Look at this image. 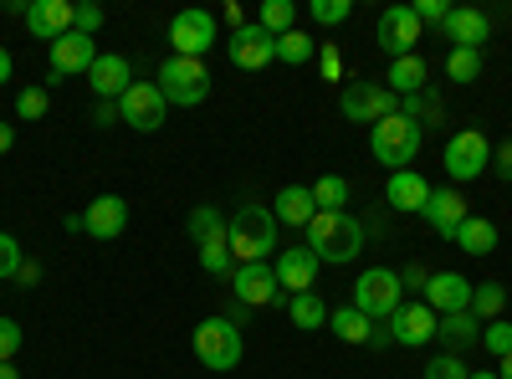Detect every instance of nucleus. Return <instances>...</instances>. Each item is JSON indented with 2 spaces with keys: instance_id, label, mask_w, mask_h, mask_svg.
Returning a JSON list of instances; mask_svg holds the SVG:
<instances>
[{
  "instance_id": "8",
  "label": "nucleus",
  "mask_w": 512,
  "mask_h": 379,
  "mask_svg": "<svg viewBox=\"0 0 512 379\" xmlns=\"http://www.w3.org/2000/svg\"><path fill=\"white\" fill-rule=\"evenodd\" d=\"M169 47H175V57H205L210 47H216V16L200 11V6H185L175 11V21H169Z\"/></svg>"
},
{
  "instance_id": "13",
  "label": "nucleus",
  "mask_w": 512,
  "mask_h": 379,
  "mask_svg": "<svg viewBox=\"0 0 512 379\" xmlns=\"http://www.w3.org/2000/svg\"><path fill=\"white\" fill-rule=\"evenodd\" d=\"M231 287H236L241 308H272V303H287V292L277 287L272 262H246V267H236V272H231Z\"/></svg>"
},
{
  "instance_id": "51",
  "label": "nucleus",
  "mask_w": 512,
  "mask_h": 379,
  "mask_svg": "<svg viewBox=\"0 0 512 379\" xmlns=\"http://www.w3.org/2000/svg\"><path fill=\"white\" fill-rule=\"evenodd\" d=\"M11 144H16V123H0V154H11Z\"/></svg>"
},
{
  "instance_id": "52",
  "label": "nucleus",
  "mask_w": 512,
  "mask_h": 379,
  "mask_svg": "<svg viewBox=\"0 0 512 379\" xmlns=\"http://www.w3.org/2000/svg\"><path fill=\"white\" fill-rule=\"evenodd\" d=\"M390 344H395V339H390V328H379V323H374V339H369V349H390Z\"/></svg>"
},
{
  "instance_id": "9",
  "label": "nucleus",
  "mask_w": 512,
  "mask_h": 379,
  "mask_svg": "<svg viewBox=\"0 0 512 379\" xmlns=\"http://www.w3.org/2000/svg\"><path fill=\"white\" fill-rule=\"evenodd\" d=\"M118 118L128 123V129H139V134H159L164 118H169V103L159 93V82H134V88L118 98Z\"/></svg>"
},
{
  "instance_id": "37",
  "label": "nucleus",
  "mask_w": 512,
  "mask_h": 379,
  "mask_svg": "<svg viewBox=\"0 0 512 379\" xmlns=\"http://www.w3.org/2000/svg\"><path fill=\"white\" fill-rule=\"evenodd\" d=\"M446 77H451V82H477V77H482V52H461V47H456V52L446 57Z\"/></svg>"
},
{
  "instance_id": "56",
  "label": "nucleus",
  "mask_w": 512,
  "mask_h": 379,
  "mask_svg": "<svg viewBox=\"0 0 512 379\" xmlns=\"http://www.w3.org/2000/svg\"><path fill=\"white\" fill-rule=\"evenodd\" d=\"M472 379H497V374H492V369H477V374H472Z\"/></svg>"
},
{
  "instance_id": "24",
  "label": "nucleus",
  "mask_w": 512,
  "mask_h": 379,
  "mask_svg": "<svg viewBox=\"0 0 512 379\" xmlns=\"http://www.w3.org/2000/svg\"><path fill=\"white\" fill-rule=\"evenodd\" d=\"M272 216H277V226H303L308 231V221L318 216L313 185H282L277 200H272Z\"/></svg>"
},
{
  "instance_id": "45",
  "label": "nucleus",
  "mask_w": 512,
  "mask_h": 379,
  "mask_svg": "<svg viewBox=\"0 0 512 379\" xmlns=\"http://www.w3.org/2000/svg\"><path fill=\"white\" fill-rule=\"evenodd\" d=\"M16 349H21V323L0 318V359H16Z\"/></svg>"
},
{
  "instance_id": "19",
  "label": "nucleus",
  "mask_w": 512,
  "mask_h": 379,
  "mask_svg": "<svg viewBox=\"0 0 512 379\" xmlns=\"http://www.w3.org/2000/svg\"><path fill=\"white\" fill-rule=\"evenodd\" d=\"M88 77H93V93L103 103H118L128 88H134V67H128V57H118V52H98Z\"/></svg>"
},
{
  "instance_id": "40",
  "label": "nucleus",
  "mask_w": 512,
  "mask_h": 379,
  "mask_svg": "<svg viewBox=\"0 0 512 379\" xmlns=\"http://www.w3.org/2000/svg\"><path fill=\"white\" fill-rule=\"evenodd\" d=\"M308 11H313L318 26H344V21L354 16V0H313Z\"/></svg>"
},
{
  "instance_id": "18",
  "label": "nucleus",
  "mask_w": 512,
  "mask_h": 379,
  "mask_svg": "<svg viewBox=\"0 0 512 379\" xmlns=\"http://www.w3.org/2000/svg\"><path fill=\"white\" fill-rule=\"evenodd\" d=\"M93 62H98V52H93V36L67 31L62 41H52V82L77 77V72H93Z\"/></svg>"
},
{
  "instance_id": "49",
  "label": "nucleus",
  "mask_w": 512,
  "mask_h": 379,
  "mask_svg": "<svg viewBox=\"0 0 512 379\" xmlns=\"http://www.w3.org/2000/svg\"><path fill=\"white\" fill-rule=\"evenodd\" d=\"M425 282H431V272H425V267H405L400 272V287H420L425 292Z\"/></svg>"
},
{
  "instance_id": "27",
  "label": "nucleus",
  "mask_w": 512,
  "mask_h": 379,
  "mask_svg": "<svg viewBox=\"0 0 512 379\" xmlns=\"http://www.w3.org/2000/svg\"><path fill=\"white\" fill-rule=\"evenodd\" d=\"M456 246L472 251V257H487V251H497V226L487 216H466L461 231H456Z\"/></svg>"
},
{
  "instance_id": "46",
  "label": "nucleus",
  "mask_w": 512,
  "mask_h": 379,
  "mask_svg": "<svg viewBox=\"0 0 512 379\" xmlns=\"http://www.w3.org/2000/svg\"><path fill=\"white\" fill-rule=\"evenodd\" d=\"M318 67H323V77H328V82H338V72H344V57H338L333 41H323V47H318Z\"/></svg>"
},
{
  "instance_id": "55",
  "label": "nucleus",
  "mask_w": 512,
  "mask_h": 379,
  "mask_svg": "<svg viewBox=\"0 0 512 379\" xmlns=\"http://www.w3.org/2000/svg\"><path fill=\"white\" fill-rule=\"evenodd\" d=\"M0 379H21V369H16L11 359H0Z\"/></svg>"
},
{
  "instance_id": "26",
  "label": "nucleus",
  "mask_w": 512,
  "mask_h": 379,
  "mask_svg": "<svg viewBox=\"0 0 512 379\" xmlns=\"http://www.w3.org/2000/svg\"><path fill=\"white\" fill-rule=\"evenodd\" d=\"M436 339H446L451 354H466L472 344H482V323H477L472 313H446V318L436 323Z\"/></svg>"
},
{
  "instance_id": "22",
  "label": "nucleus",
  "mask_w": 512,
  "mask_h": 379,
  "mask_svg": "<svg viewBox=\"0 0 512 379\" xmlns=\"http://www.w3.org/2000/svg\"><path fill=\"white\" fill-rule=\"evenodd\" d=\"M384 200H390V210H400V216H420L425 200H431V180L415 175V170H395L390 185H384Z\"/></svg>"
},
{
  "instance_id": "3",
  "label": "nucleus",
  "mask_w": 512,
  "mask_h": 379,
  "mask_svg": "<svg viewBox=\"0 0 512 379\" xmlns=\"http://www.w3.org/2000/svg\"><path fill=\"white\" fill-rule=\"evenodd\" d=\"M154 82H159L164 103H175V108H200L210 98V72L195 57H175V52H169Z\"/></svg>"
},
{
  "instance_id": "12",
  "label": "nucleus",
  "mask_w": 512,
  "mask_h": 379,
  "mask_svg": "<svg viewBox=\"0 0 512 379\" xmlns=\"http://www.w3.org/2000/svg\"><path fill=\"white\" fill-rule=\"evenodd\" d=\"M420 31H425V26L415 21V11H410V6H384V11H379V26H374L379 47L390 52L395 62H400V57H415Z\"/></svg>"
},
{
  "instance_id": "1",
  "label": "nucleus",
  "mask_w": 512,
  "mask_h": 379,
  "mask_svg": "<svg viewBox=\"0 0 512 379\" xmlns=\"http://www.w3.org/2000/svg\"><path fill=\"white\" fill-rule=\"evenodd\" d=\"M303 246L328 267H349L364 251V226L349 216V210H318V216L308 221V231H303Z\"/></svg>"
},
{
  "instance_id": "39",
  "label": "nucleus",
  "mask_w": 512,
  "mask_h": 379,
  "mask_svg": "<svg viewBox=\"0 0 512 379\" xmlns=\"http://www.w3.org/2000/svg\"><path fill=\"white\" fill-rule=\"evenodd\" d=\"M420 379H472V369L461 364V354H436L431 364L420 369Z\"/></svg>"
},
{
  "instance_id": "34",
  "label": "nucleus",
  "mask_w": 512,
  "mask_h": 379,
  "mask_svg": "<svg viewBox=\"0 0 512 379\" xmlns=\"http://www.w3.org/2000/svg\"><path fill=\"white\" fill-rule=\"evenodd\" d=\"M400 118H410V123H420V129H425V123H441L446 108H441V98H436L431 88H425V93H415V98L400 103Z\"/></svg>"
},
{
  "instance_id": "36",
  "label": "nucleus",
  "mask_w": 512,
  "mask_h": 379,
  "mask_svg": "<svg viewBox=\"0 0 512 379\" xmlns=\"http://www.w3.org/2000/svg\"><path fill=\"white\" fill-rule=\"evenodd\" d=\"M313 200H318V210H344L349 205V180L344 175H323L313 185Z\"/></svg>"
},
{
  "instance_id": "50",
  "label": "nucleus",
  "mask_w": 512,
  "mask_h": 379,
  "mask_svg": "<svg viewBox=\"0 0 512 379\" xmlns=\"http://www.w3.org/2000/svg\"><path fill=\"white\" fill-rule=\"evenodd\" d=\"M16 282H21V287H36V282H41V267H36V262H21Z\"/></svg>"
},
{
  "instance_id": "42",
  "label": "nucleus",
  "mask_w": 512,
  "mask_h": 379,
  "mask_svg": "<svg viewBox=\"0 0 512 379\" xmlns=\"http://www.w3.org/2000/svg\"><path fill=\"white\" fill-rule=\"evenodd\" d=\"M47 103H52V98H47V88H21V93H16V118H26V123H31V118L47 113Z\"/></svg>"
},
{
  "instance_id": "35",
  "label": "nucleus",
  "mask_w": 512,
  "mask_h": 379,
  "mask_svg": "<svg viewBox=\"0 0 512 379\" xmlns=\"http://www.w3.org/2000/svg\"><path fill=\"white\" fill-rule=\"evenodd\" d=\"M200 267H205L210 277H231V272H236L231 241H226V236H221V241H205V246H200Z\"/></svg>"
},
{
  "instance_id": "14",
  "label": "nucleus",
  "mask_w": 512,
  "mask_h": 379,
  "mask_svg": "<svg viewBox=\"0 0 512 379\" xmlns=\"http://www.w3.org/2000/svg\"><path fill=\"white\" fill-rule=\"evenodd\" d=\"M436 323H441V318L425 308V303H400L384 328H390V339H395L400 349H420V344L436 339Z\"/></svg>"
},
{
  "instance_id": "54",
  "label": "nucleus",
  "mask_w": 512,
  "mask_h": 379,
  "mask_svg": "<svg viewBox=\"0 0 512 379\" xmlns=\"http://www.w3.org/2000/svg\"><path fill=\"white\" fill-rule=\"evenodd\" d=\"M492 374H497V379H512V354H502V359H497V369H492Z\"/></svg>"
},
{
  "instance_id": "6",
  "label": "nucleus",
  "mask_w": 512,
  "mask_h": 379,
  "mask_svg": "<svg viewBox=\"0 0 512 379\" xmlns=\"http://www.w3.org/2000/svg\"><path fill=\"white\" fill-rule=\"evenodd\" d=\"M400 303H405V287H400V272H390V267H369L354 282V308L374 323H390V313Z\"/></svg>"
},
{
  "instance_id": "11",
  "label": "nucleus",
  "mask_w": 512,
  "mask_h": 379,
  "mask_svg": "<svg viewBox=\"0 0 512 379\" xmlns=\"http://www.w3.org/2000/svg\"><path fill=\"white\" fill-rule=\"evenodd\" d=\"M226 57H231V67H241V72H262V67L277 62V36H267L256 21H246L241 31L226 36Z\"/></svg>"
},
{
  "instance_id": "53",
  "label": "nucleus",
  "mask_w": 512,
  "mask_h": 379,
  "mask_svg": "<svg viewBox=\"0 0 512 379\" xmlns=\"http://www.w3.org/2000/svg\"><path fill=\"white\" fill-rule=\"evenodd\" d=\"M6 82H11V52L0 47V88H6Z\"/></svg>"
},
{
  "instance_id": "30",
  "label": "nucleus",
  "mask_w": 512,
  "mask_h": 379,
  "mask_svg": "<svg viewBox=\"0 0 512 379\" xmlns=\"http://www.w3.org/2000/svg\"><path fill=\"white\" fill-rule=\"evenodd\" d=\"M502 308H507V287L502 282H482V287H472V313L477 323H492V318H502Z\"/></svg>"
},
{
  "instance_id": "2",
  "label": "nucleus",
  "mask_w": 512,
  "mask_h": 379,
  "mask_svg": "<svg viewBox=\"0 0 512 379\" xmlns=\"http://www.w3.org/2000/svg\"><path fill=\"white\" fill-rule=\"evenodd\" d=\"M226 241H231L236 267L272 262V251H277V216H272L267 205H241L236 216L226 221Z\"/></svg>"
},
{
  "instance_id": "20",
  "label": "nucleus",
  "mask_w": 512,
  "mask_h": 379,
  "mask_svg": "<svg viewBox=\"0 0 512 379\" xmlns=\"http://www.w3.org/2000/svg\"><path fill=\"white\" fill-rule=\"evenodd\" d=\"M446 41H451V52L461 47V52H482V41L492 36V21L482 16V11H466V6H451V16H446Z\"/></svg>"
},
{
  "instance_id": "10",
  "label": "nucleus",
  "mask_w": 512,
  "mask_h": 379,
  "mask_svg": "<svg viewBox=\"0 0 512 379\" xmlns=\"http://www.w3.org/2000/svg\"><path fill=\"white\" fill-rule=\"evenodd\" d=\"M492 170V144L477 134V129H461V134H451L446 139V175L451 180H477V175H487Z\"/></svg>"
},
{
  "instance_id": "43",
  "label": "nucleus",
  "mask_w": 512,
  "mask_h": 379,
  "mask_svg": "<svg viewBox=\"0 0 512 379\" xmlns=\"http://www.w3.org/2000/svg\"><path fill=\"white\" fill-rule=\"evenodd\" d=\"M98 26H103V6H72V31L98 36Z\"/></svg>"
},
{
  "instance_id": "44",
  "label": "nucleus",
  "mask_w": 512,
  "mask_h": 379,
  "mask_svg": "<svg viewBox=\"0 0 512 379\" xmlns=\"http://www.w3.org/2000/svg\"><path fill=\"white\" fill-rule=\"evenodd\" d=\"M410 11H415L420 26H446V16H451L446 0H420V6H410Z\"/></svg>"
},
{
  "instance_id": "16",
  "label": "nucleus",
  "mask_w": 512,
  "mask_h": 379,
  "mask_svg": "<svg viewBox=\"0 0 512 379\" xmlns=\"http://www.w3.org/2000/svg\"><path fill=\"white\" fill-rule=\"evenodd\" d=\"M425 308H431L436 318L446 313H466L472 308V282H466L461 272H431V282H425Z\"/></svg>"
},
{
  "instance_id": "29",
  "label": "nucleus",
  "mask_w": 512,
  "mask_h": 379,
  "mask_svg": "<svg viewBox=\"0 0 512 379\" xmlns=\"http://www.w3.org/2000/svg\"><path fill=\"white\" fill-rule=\"evenodd\" d=\"M287 318H292V328L313 333V328L328 323V303L318 298V292H297V298H287Z\"/></svg>"
},
{
  "instance_id": "21",
  "label": "nucleus",
  "mask_w": 512,
  "mask_h": 379,
  "mask_svg": "<svg viewBox=\"0 0 512 379\" xmlns=\"http://www.w3.org/2000/svg\"><path fill=\"white\" fill-rule=\"evenodd\" d=\"M26 26L41 41H62L72 31V0H31V6H26Z\"/></svg>"
},
{
  "instance_id": "38",
  "label": "nucleus",
  "mask_w": 512,
  "mask_h": 379,
  "mask_svg": "<svg viewBox=\"0 0 512 379\" xmlns=\"http://www.w3.org/2000/svg\"><path fill=\"white\" fill-rule=\"evenodd\" d=\"M482 349H487L492 359L512 354V323H507V318H492V323H482Z\"/></svg>"
},
{
  "instance_id": "33",
  "label": "nucleus",
  "mask_w": 512,
  "mask_h": 379,
  "mask_svg": "<svg viewBox=\"0 0 512 379\" xmlns=\"http://www.w3.org/2000/svg\"><path fill=\"white\" fill-rule=\"evenodd\" d=\"M256 26H262L267 36H282V31L297 26V6H292V0H267V6L256 11Z\"/></svg>"
},
{
  "instance_id": "15",
  "label": "nucleus",
  "mask_w": 512,
  "mask_h": 379,
  "mask_svg": "<svg viewBox=\"0 0 512 379\" xmlns=\"http://www.w3.org/2000/svg\"><path fill=\"white\" fill-rule=\"evenodd\" d=\"M318 257H313V251L308 246H282L277 251V262H272V272H277V287L282 292H292V298H297V292H313V282H318Z\"/></svg>"
},
{
  "instance_id": "47",
  "label": "nucleus",
  "mask_w": 512,
  "mask_h": 379,
  "mask_svg": "<svg viewBox=\"0 0 512 379\" xmlns=\"http://www.w3.org/2000/svg\"><path fill=\"white\" fill-rule=\"evenodd\" d=\"M492 175L512 185V139H502V144L492 149Z\"/></svg>"
},
{
  "instance_id": "5",
  "label": "nucleus",
  "mask_w": 512,
  "mask_h": 379,
  "mask_svg": "<svg viewBox=\"0 0 512 379\" xmlns=\"http://www.w3.org/2000/svg\"><path fill=\"white\" fill-rule=\"evenodd\" d=\"M241 354H246V344H241V328H236L231 318H205V323L195 328V359H200L205 369L226 374V369L241 364Z\"/></svg>"
},
{
  "instance_id": "32",
  "label": "nucleus",
  "mask_w": 512,
  "mask_h": 379,
  "mask_svg": "<svg viewBox=\"0 0 512 379\" xmlns=\"http://www.w3.org/2000/svg\"><path fill=\"white\" fill-rule=\"evenodd\" d=\"M313 52H318V41H313L308 31H297V26L277 36V62H287V67H303Z\"/></svg>"
},
{
  "instance_id": "31",
  "label": "nucleus",
  "mask_w": 512,
  "mask_h": 379,
  "mask_svg": "<svg viewBox=\"0 0 512 379\" xmlns=\"http://www.w3.org/2000/svg\"><path fill=\"white\" fill-rule=\"evenodd\" d=\"M185 231H190L200 246H205V241H221V236H226V216H221L216 205H195L190 221H185Z\"/></svg>"
},
{
  "instance_id": "4",
  "label": "nucleus",
  "mask_w": 512,
  "mask_h": 379,
  "mask_svg": "<svg viewBox=\"0 0 512 379\" xmlns=\"http://www.w3.org/2000/svg\"><path fill=\"white\" fill-rule=\"evenodd\" d=\"M369 149H374L379 164H390V175H395V170H410L415 154H420V123H410V118H400V113L379 118L374 129H369Z\"/></svg>"
},
{
  "instance_id": "28",
  "label": "nucleus",
  "mask_w": 512,
  "mask_h": 379,
  "mask_svg": "<svg viewBox=\"0 0 512 379\" xmlns=\"http://www.w3.org/2000/svg\"><path fill=\"white\" fill-rule=\"evenodd\" d=\"M328 328H333L344 344H369V339H374V318H364L354 303L338 308V313H328Z\"/></svg>"
},
{
  "instance_id": "41",
  "label": "nucleus",
  "mask_w": 512,
  "mask_h": 379,
  "mask_svg": "<svg viewBox=\"0 0 512 379\" xmlns=\"http://www.w3.org/2000/svg\"><path fill=\"white\" fill-rule=\"evenodd\" d=\"M21 241L11 236V231H0V282H16V272H21Z\"/></svg>"
},
{
  "instance_id": "25",
  "label": "nucleus",
  "mask_w": 512,
  "mask_h": 379,
  "mask_svg": "<svg viewBox=\"0 0 512 379\" xmlns=\"http://www.w3.org/2000/svg\"><path fill=\"white\" fill-rule=\"evenodd\" d=\"M425 77H431V67H425V57L415 52V57L390 62V72H384V88H390L395 98H415V93H425Z\"/></svg>"
},
{
  "instance_id": "7",
  "label": "nucleus",
  "mask_w": 512,
  "mask_h": 379,
  "mask_svg": "<svg viewBox=\"0 0 512 379\" xmlns=\"http://www.w3.org/2000/svg\"><path fill=\"white\" fill-rule=\"evenodd\" d=\"M338 113H344L349 123H369L374 129L379 118L400 113V98L390 88H379V82H349V88L338 93Z\"/></svg>"
},
{
  "instance_id": "17",
  "label": "nucleus",
  "mask_w": 512,
  "mask_h": 379,
  "mask_svg": "<svg viewBox=\"0 0 512 379\" xmlns=\"http://www.w3.org/2000/svg\"><path fill=\"white\" fill-rule=\"evenodd\" d=\"M82 231L98 241H118L128 231V200L123 195H98L88 210H82Z\"/></svg>"
},
{
  "instance_id": "23",
  "label": "nucleus",
  "mask_w": 512,
  "mask_h": 379,
  "mask_svg": "<svg viewBox=\"0 0 512 379\" xmlns=\"http://www.w3.org/2000/svg\"><path fill=\"white\" fill-rule=\"evenodd\" d=\"M420 216L431 221L436 236L456 241V231H461V221H466V200H461V190H431V200H425Z\"/></svg>"
},
{
  "instance_id": "48",
  "label": "nucleus",
  "mask_w": 512,
  "mask_h": 379,
  "mask_svg": "<svg viewBox=\"0 0 512 379\" xmlns=\"http://www.w3.org/2000/svg\"><path fill=\"white\" fill-rule=\"evenodd\" d=\"M93 123H98V129H113V123H123V118H118V103H103V98H98V108H93Z\"/></svg>"
}]
</instances>
